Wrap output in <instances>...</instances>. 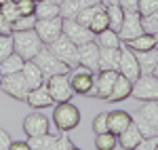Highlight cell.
<instances>
[{
    "label": "cell",
    "mask_w": 158,
    "mask_h": 150,
    "mask_svg": "<svg viewBox=\"0 0 158 150\" xmlns=\"http://www.w3.org/2000/svg\"><path fill=\"white\" fill-rule=\"evenodd\" d=\"M93 131H95V135L97 133H106L110 131L108 129V112H99L95 118H93Z\"/></svg>",
    "instance_id": "ab89813d"
},
{
    "label": "cell",
    "mask_w": 158,
    "mask_h": 150,
    "mask_svg": "<svg viewBox=\"0 0 158 150\" xmlns=\"http://www.w3.org/2000/svg\"><path fill=\"white\" fill-rule=\"evenodd\" d=\"M27 142H11V148L9 150H27Z\"/></svg>",
    "instance_id": "bcb514c9"
},
{
    "label": "cell",
    "mask_w": 158,
    "mask_h": 150,
    "mask_svg": "<svg viewBox=\"0 0 158 150\" xmlns=\"http://www.w3.org/2000/svg\"><path fill=\"white\" fill-rule=\"evenodd\" d=\"M137 148L139 150H158V138H143Z\"/></svg>",
    "instance_id": "7bdbcfd3"
},
{
    "label": "cell",
    "mask_w": 158,
    "mask_h": 150,
    "mask_svg": "<svg viewBox=\"0 0 158 150\" xmlns=\"http://www.w3.org/2000/svg\"><path fill=\"white\" fill-rule=\"evenodd\" d=\"M47 2H51V4H57V6H59V4L63 2V0H47Z\"/></svg>",
    "instance_id": "c3c4849f"
},
{
    "label": "cell",
    "mask_w": 158,
    "mask_h": 150,
    "mask_svg": "<svg viewBox=\"0 0 158 150\" xmlns=\"http://www.w3.org/2000/svg\"><path fill=\"white\" fill-rule=\"evenodd\" d=\"M141 28L146 34H158V13H150V15H141Z\"/></svg>",
    "instance_id": "836d02e7"
},
{
    "label": "cell",
    "mask_w": 158,
    "mask_h": 150,
    "mask_svg": "<svg viewBox=\"0 0 158 150\" xmlns=\"http://www.w3.org/2000/svg\"><path fill=\"white\" fill-rule=\"evenodd\" d=\"M11 135L4 131V129H0V150H9L11 148Z\"/></svg>",
    "instance_id": "ee69618b"
},
{
    "label": "cell",
    "mask_w": 158,
    "mask_h": 150,
    "mask_svg": "<svg viewBox=\"0 0 158 150\" xmlns=\"http://www.w3.org/2000/svg\"><path fill=\"white\" fill-rule=\"evenodd\" d=\"M0 78H2V74H0Z\"/></svg>",
    "instance_id": "816d5d0a"
},
{
    "label": "cell",
    "mask_w": 158,
    "mask_h": 150,
    "mask_svg": "<svg viewBox=\"0 0 158 150\" xmlns=\"http://www.w3.org/2000/svg\"><path fill=\"white\" fill-rule=\"evenodd\" d=\"M59 135H53V133H40V135H34V138L27 139V146L30 150H55V142H57Z\"/></svg>",
    "instance_id": "484cf974"
},
{
    "label": "cell",
    "mask_w": 158,
    "mask_h": 150,
    "mask_svg": "<svg viewBox=\"0 0 158 150\" xmlns=\"http://www.w3.org/2000/svg\"><path fill=\"white\" fill-rule=\"evenodd\" d=\"M118 78V72L116 70H99V74L95 76V97L99 100H108L110 91L114 87Z\"/></svg>",
    "instance_id": "5bb4252c"
},
{
    "label": "cell",
    "mask_w": 158,
    "mask_h": 150,
    "mask_svg": "<svg viewBox=\"0 0 158 150\" xmlns=\"http://www.w3.org/2000/svg\"><path fill=\"white\" fill-rule=\"evenodd\" d=\"M36 19H49V17H57L59 15V6L57 4H51L47 0H38L36 9H34Z\"/></svg>",
    "instance_id": "f546056e"
},
{
    "label": "cell",
    "mask_w": 158,
    "mask_h": 150,
    "mask_svg": "<svg viewBox=\"0 0 158 150\" xmlns=\"http://www.w3.org/2000/svg\"><path fill=\"white\" fill-rule=\"evenodd\" d=\"M135 55H137V63H139V72L141 74H152L158 63V47H154L150 51H139Z\"/></svg>",
    "instance_id": "603a6c76"
},
{
    "label": "cell",
    "mask_w": 158,
    "mask_h": 150,
    "mask_svg": "<svg viewBox=\"0 0 158 150\" xmlns=\"http://www.w3.org/2000/svg\"><path fill=\"white\" fill-rule=\"evenodd\" d=\"M44 85H47V89H49V93L55 104L72 100L74 89L70 85V76L68 74H53L49 78H44Z\"/></svg>",
    "instance_id": "52a82bcc"
},
{
    "label": "cell",
    "mask_w": 158,
    "mask_h": 150,
    "mask_svg": "<svg viewBox=\"0 0 158 150\" xmlns=\"http://www.w3.org/2000/svg\"><path fill=\"white\" fill-rule=\"evenodd\" d=\"M27 106H32L34 110H42V108H51V106H55V101H53V97H51L49 89H47V85L42 83L40 87H34L30 89V93H27Z\"/></svg>",
    "instance_id": "9a60e30c"
},
{
    "label": "cell",
    "mask_w": 158,
    "mask_h": 150,
    "mask_svg": "<svg viewBox=\"0 0 158 150\" xmlns=\"http://www.w3.org/2000/svg\"><path fill=\"white\" fill-rule=\"evenodd\" d=\"M131 123H133L131 114L124 112V110H112V112H108V129L114 135H120Z\"/></svg>",
    "instance_id": "d6986e66"
},
{
    "label": "cell",
    "mask_w": 158,
    "mask_h": 150,
    "mask_svg": "<svg viewBox=\"0 0 158 150\" xmlns=\"http://www.w3.org/2000/svg\"><path fill=\"white\" fill-rule=\"evenodd\" d=\"M34 30H36V34L40 36V40L44 45H51L63 30V17L57 15V17H49V19H36Z\"/></svg>",
    "instance_id": "9c48e42d"
},
{
    "label": "cell",
    "mask_w": 158,
    "mask_h": 150,
    "mask_svg": "<svg viewBox=\"0 0 158 150\" xmlns=\"http://www.w3.org/2000/svg\"><path fill=\"white\" fill-rule=\"evenodd\" d=\"M141 139H143L141 131L135 127V123H131V125H129L120 135H118V146L124 148V150H133V148L139 146V142H141Z\"/></svg>",
    "instance_id": "44dd1931"
},
{
    "label": "cell",
    "mask_w": 158,
    "mask_h": 150,
    "mask_svg": "<svg viewBox=\"0 0 158 150\" xmlns=\"http://www.w3.org/2000/svg\"><path fill=\"white\" fill-rule=\"evenodd\" d=\"M131 97L139 101H158V78L154 74H139L133 80Z\"/></svg>",
    "instance_id": "5b68a950"
},
{
    "label": "cell",
    "mask_w": 158,
    "mask_h": 150,
    "mask_svg": "<svg viewBox=\"0 0 158 150\" xmlns=\"http://www.w3.org/2000/svg\"><path fill=\"white\" fill-rule=\"evenodd\" d=\"M95 40H97L99 47H120V45H122L118 32H114L112 28H106L103 32H99Z\"/></svg>",
    "instance_id": "4dcf8cb0"
},
{
    "label": "cell",
    "mask_w": 158,
    "mask_h": 150,
    "mask_svg": "<svg viewBox=\"0 0 158 150\" xmlns=\"http://www.w3.org/2000/svg\"><path fill=\"white\" fill-rule=\"evenodd\" d=\"M137 13L139 15L158 13V0H137Z\"/></svg>",
    "instance_id": "74e56055"
},
{
    "label": "cell",
    "mask_w": 158,
    "mask_h": 150,
    "mask_svg": "<svg viewBox=\"0 0 158 150\" xmlns=\"http://www.w3.org/2000/svg\"><path fill=\"white\" fill-rule=\"evenodd\" d=\"M61 32L70 38L72 42H76V45H85L89 40H95V38H97V34H95L89 25L78 24L76 19H63V30H61Z\"/></svg>",
    "instance_id": "30bf717a"
},
{
    "label": "cell",
    "mask_w": 158,
    "mask_h": 150,
    "mask_svg": "<svg viewBox=\"0 0 158 150\" xmlns=\"http://www.w3.org/2000/svg\"><path fill=\"white\" fill-rule=\"evenodd\" d=\"M120 63V47H99V70H116Z\"/></svg>",
    "instance_id": "e0dca14e"
},
{
    "label": "cell",
    "mask_w": 158,
    "mask_h": 150,
    "mask_svg": "<svg viewBox=\"0 0 158 150\" xmlns=\"http://www.w3.org/2000/svg\"><path fill=\"white\" fill-rule=\"evenodd\" d=\"M131 118H133L135 127L141 131V135H143V138H158V127L150 125V123L141 121V118H137V116H133V114H131Z\"/></svg>",
    "instance_id": "d590c367"
},
{
    "label": "cell",
    "mask_w": 158,
    "mask_h": 150,
    "mask_svg": "<svg viewBox=\"0 0 158 150\" xmlns=\"http://www.w3.org/2000/svg\"><path fill=\"white\" fill-rule=\"evenodd\" d=\"M93 4H99V0H63L59 4V15L63 19H74L82 9Z\"/></svg>",
    "instance_id": "ac0fdd59"
},
{
    "label": "cell",
    "mask_w": 158,
    "mask_h": 150,
    "mask_svg": "<svg viewBox=\"0 0 158 150\" xmlns=\"http://www.w3.org/2000/svg\"><path fill=\"white\" fill-rule=\"evenodd\" d=\"M15 4H17V11H19V15H34L36 0H15Z\"/></svg>",
    "instance_id": "60d3db41"
},
{
    "label": "cell",
    "mask_w": 158,
    "mask_h": 150,
    "mask_svg": "<svg viewBox=\"0 0 158 150\" xmlns=\"http://www.w3.org/2000/svg\"><path fill=\"white\" fill-rule=\"evenodd\" d=\"M21 74H23V78H25V83H27L30 89L40 87L44 83V74L40 72V68L34 63V59H25L23 68H21Z\"/></svg>",
    "instance_id": "7402d4cb"
},
{
    "label": "cell",
    "mask_w": 158,
    "mask_h": 150,
    "mask_svg": "<svg viewBox=\"0 0 158 150\" xmlns=\"http://www.w3.org/2000/svg\"><path fill=\"white\" fill-rule=\"evenodd\" d=\"M70 85H72L74 93L78 95H86V97H95V74L93 70H89L85 66H74L70 68Z\"/></svg>",
    "instance_id": "7a4b0ae2"
},
{
    "label": "cell",
    "mask_w": 158,
    "mask_h": 150,
    "mask_svg": "<svg viewBox=\"0 0 158 150\" xmlns=\"http://www.w3.org/2000/svg\"><path fill=\"white\" fill-rule=\"evenodd\" d=\"M152 74H154V76L158 78V63H156V68H154V72H152Z\"/></svg>",
    "instance_id": "681fc988"
},
{
    "label": "cell",
    "mask_w": 158,
    "mask_h": 150,
    "mask_svg": "<svg viewBox=\"0 0 158 150\" xmlns=\"http://www.w3.org/2000/svg\"><path fill=\"white\" fill-rule=\"evenodd\" d=\"M124 45L131 51L139 53V51H150V49H154V47H158V38L154 36V34H146V32H143V34H139V36L127 40Z\"/></svg>",
    "instance_id": "cb8c5ba5"
},
{
    "label": "cell",
    "mask_w": 158,
    "mask_h": 150,
    "mask_svg": "<svg viewBox=\"0 0 158 150\" xmlns=\"http://www.w3.org/2000/svg\"><path fill=\"white\" fill-rule=\"evenodd\" d=\"M143 34V28H141V15L137 11L133 13H124V19H122V25L118 30V36H120L122 42L131 40V38Z\"/></svg>",
    "instance_id": "4fadbf2b"
},
{
    "label": "cell",
    "mask_w": 158,
    "mask_h": 150,
    "mask_svg": "<svg viewBox=\"0 0 158 150\" xmlns=\"http://www.w3.org/2000/svg\"><path fill=\"white\" fill-rule=\"evenodd\" d=\"M103 6H108V4H118V0H99Z\"/></svg>",
    "instance_id": "7dc6e473"
},
{
    "label": "cell",
    "mask_w": 158,
    "mask_h": 150,
    "mask_svg": "<svg viewBox=\"0 0 158 150\" xmlns=\"http://www.w3.org/2000/svg\"><path fill=\"white\" fill-rule=\"evenodd\" d=\"M55 150H76L74 142L65 135V131H63V135H61V138H57V142H55Z\"/></svg>",
    "instance_id": "b9f144b4"
},
{
    "label": "cell",
    "mask_w": 158,
    "mask_h": 150,
    "mask_svg": "<svg viewBox=\"0 0 158 150\" xmlns=\"http://www.w3.org/2000/svg\"><path fill=\"white\" fill-rule=\"evenodd\" d=\"M0 89L13 97V100H19V101H25L27 100V93H30V87L25 83V78L21 72H13V74H4L0 78Z\"/></svg>",
    "instance_id": "ba28073f"
},
{
    "label": "cell",
    "mask_w": 158,
    "mask_h": 150,
    "mask_svg": "<svg viewBox=\"0 0 158 150\" xmlns=\"http://www.w3.org/2000/svg\"><path fill=\"white\" fill-rule=\"evenodd\" d=\"M23 63H25V59L13 51L11 55H6V57L0 62V74L4 76V74H13V72H21Z\"/></svg>",
    "instance_id": "4316f807"
},
{
    "label": "cell",
    "mask_w": 158,
    "mask_h": 150,
    "mask_svg": "<svg viewBox=\"0 0 158 150\" xmlns=\"http://www.w3.org/2000/svg\"><path fill=\"white\" fill-rule=\"evenodd\" d=\"M99 4H101V2H99ZM99 4H93V6H86V9H82V11L78 13L74 19H76L78 24H82V25H89V24H91V19H93V15H95V11H97Z\"/></svg>",
    "instance_id": "f35d334b"
},
{
    "label": "cell",
    "mask_w": 158,
    "mask_h": 150,
    "mask_svg": "<svg viewBox=\"0 0 158 150\" xmlns=\"http://www.w3.org/2000/svg\"><path fill=\"white\" fill-rule=\"evenodd\" d=\"M89 28H91L95 34H99V32H103L106 28H110V19H108V13H106V6H103V4L97 6V11H95V15H93Z\"/></svg>",
    "instance_id": "83f0119b"
},
{
    "label": "cell",
    "mask_w": 158,
    "mask_h": 150,
    "mask_svg": "<svg viewBox=\"0 0 158 150\" xmlns=\"http://www.w3.org/2000/svg\"><path fill=\"white\" fill-rule=\"evenodd\" d=\"M118 74L127 76L129 80H135L137 76L141 74V72H139V63H137V55H135V51H131L124 42L120 45V63H118Z\"/></svg>",
    "instance_id": "8fae6325"
},
{
    "label": "cell",
    "mask_w": 158,
    "mask_h": 150,
    "mask_svg": "<svg viewBox=\"0 0 158 150\" xmlns=\"http://www.w3.org/2000/svg\"><path fill=\"white\" fill-rule=\"evenodd\" d=\"M23 131L27 133V138H34L40 133H47L49 131V118L40 112H32L23 118Z\"/></svg>",
    "instance_id": "2e32d148"
},
{
    "label": "cell",
    "mask_w": 158,
    "mask_h": 150,
    "mask_svg": "<svg viewBox=\"0 0 158 150\" xmlns=\"http://www.w3.org/2000/svg\"><path fill=\"white\" fill-rule=\"evenodd\" d=\"M36 2H38V0H36Z\"/></svg>",
    "instance_id": "f5cc1de1"
},
{
    "label": "cell",
    "mask_w": 158,
    "mask_h": 150,
    "mask_svg": "<svg viewBox=\"0 0 158 150\" xmlns=\"http://www.w3.org/2000/svg\"><path fill=\"white\" fill-rule=\"evenodd\" d=\"M118 4H120L124 13H133L137 11V0H118Z\"/></svg>",
    "instance_id": "f6af8a7d"
},
{
    "label": "cell",
    "mask_w": 158,
    "mask_h": 150,
    "mask_svg": "<svg viewBox=\"0 0 158 150\" xmlns=\"http://www.w3.org/2000/svg\"><path fill=\"white\" fill-rule=\"evenodd\" d=\"M78 63L93 72H99V45L97 40H89L85 45H78Z\"/></svg>",
    "instance_id": "7c38bea8"
},
{
    "label": "cell",
    "mask_w": 158,
    "mask_h": 150,
    "mask_svg": "<svg viewBox=\"0 0 158 150\" xmlns=\"http://www.w3.org/2000/svg\"><path fill=\"white\" fill-rule=\"evenodd\" d=\"M13 53V32L11 34H2L0 32V62Z\"/></svg>",
    "instance_id": "8d00e7d4"
},
{
    "label": "cell",
    "mask_w": 158,
    "mask_h": 150,
    "mask_svg": "<svg viewBox=\"0 0 158 150\" xmlns=\"http://www.w3.org/2000/svg\"><path fill=\"white\" fill-rule=\"evenodd\" d=\"M95 148L97 150H114V148H118V135H114L112 131L97 133V135H95Z\"/></svg>",
    "instance_id": "1f68e13d"
},
{
    "label": "cell",
    "mask_w": 158,
    "mask_h": 150,
    "mask_svg": "<svg viewBox=\"0 0 158 150\" xmlns=\"http://www.w3.org/2000/svg\"><path fill=\"white\" fill-rule=\"evenodd\" d=\"M36 25V15H19L11 24V32H21V30H32Z\"/></svg>",
    "instance_id": "d6a6232c"
},
{
    "label": "cell",
    "mask_w": 158,
    "mask_h": 150,
    "mask_svg": "<svg viewBox=\"0 0 158 150\" xmlns=\"http://www.w3.org/2000/svg\"><path fill=\"white\" fill-rule=\"evenodd\" d=\"M49 49L53 51V53H55V55H57L63 63H68L70 68L78 66V45H76V42H72V40L65 36L63 32H61L59 36H57L49 45Z\"/></svg>",
    "instance_id": "8992f818"
},
{
    "label": "cell",
    "mask_w": 158,
    "mask_h": 150,
    "mask_svg": "<svg viewBox=\"0 0 158 150\" xmlns=\"http://www.w3.org/2000/svg\"><path fill=\"white\" fill-rule=\"evenodd\" d=\"M131 89H133V80H129L127 76L118 74V78H116V83H114V87H112L106 101H114L116 104V101L127 100V97H131Z\"/></svg>",
    "instance_id": "ffe728a7"
},
{
    "label": "cell",
    "mask_w": 158,
    "mask_h": 150,
    "mask_svg": "<svg viewBox=\"0 0 158 150\" xmlns=\"http://www.w3.org/2000/svg\"><path fill=\"white\" fill-rule=\"evenodd\" d=\"M133 116H137V118L146 121V123H150V125L158 127V101H154V100L143 101V106H141Z\"/></svg>",
    "instance_id": "d4e9b609"
},
{
    "label": "cell",
    "mask_w": 158,
    "mask_h": 150,
    "mask_svg": "<svg viewBox=\"0 0 158 150\" xmlns=\"http://www.w3.org/2000/svg\"><path fill=\"white\" fill-rule=\"evenodd\" d=\"M53 123L59 129L61 133L65 131H72L80 125V110L74 106L72 101H61L55 104V110H53Z\"/></svg>",
    "instance_id": "3957f363"
},
{
    "label": "cell",
    "mask_w": 158,
    "mask_h": 150,
    "mask_svg": "<svg viewBox=\"0 0 158 150\" xmlns=\"http://www.w3.org/2000/svg\"><path fill=\"white\" fill-rule=\"evenodd\" d=\"M106 13H108V19H110V28L114 32H118L122 25V19H124V9H122L120 4H108Z\"/></svg>",
    "instance_id": "f1b7e54d"
},
{
    "label": "cell",
    "mask_w": 158,
    "mask_h": 150,
    "mask_svg": "<svg viewBox=\"0 0 158 150\" xmlns=\"http://www.w3.org/2000/svg\"><path fill=\"white\" fill-rule=\"evenodd\" d=\"M0 15L4 17V21L11 25L17 17H19V11H17V4H15V0L11 2H4V4H0Z\"/></svg>",
    "instance_id": "e575fe53"
},
{
    "label": "cell",
    "mask_w": 158,
    "mask_h": 150,
    "mask_svg": "<svg viewBox=\"0 0 158 150\" xmlns=\"http://www.w3.org/2000/svg\"><path fill=\"white\" fill-rule=\"evenodd\" d=\"M44 47V42L40 40L36 30H21V32H13V51L17 55H21L23 59H34L36 53Z\"/></svg>",
    "instance_id": "6da1fadb"
},
{
    "label": "cell",
    "mask_w": 158,
    "mask_h": 150,
    "mask_svg": "<svg viewBox=\"0 0 158 150\" xmlns=\"http://www.w3.org/2000/svg\"><path fill=\"white\" fill-rule=\"evenodd\" d=\"M4 2H11V0H0V4H4Z\"/></svg>",
    "instance_id": "f907efd6"
},
{
    "label": "cell",
    "mask_w": 158,
    "mask_h": 150,
    "mask_svg": "<svg viewBox=\"0 0 158 150\" xmlns=\"http://www.w3.org/2000/svg\"><path fill=\"white\" fill-rule=\"evenodd\" d=\"M34 63L40 68V72L44 74V78H49V76H53V74H68V72H70V66L61 62L59 57L49 49V45H44V47L36 53Z\"/></svg>",
    "instance_id": "277c9868"
}]
</instances>
